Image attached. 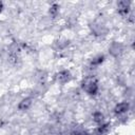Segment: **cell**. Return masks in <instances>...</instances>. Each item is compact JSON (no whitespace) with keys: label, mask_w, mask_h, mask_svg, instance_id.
Masks as SVG:
<instances>
[{"label":"cell","mask_w":135,"mask_h":135,"mask_svg":"<svg viewBox=\"0 0 135 135\" xmlns=\"http://www.w3.org/2000/svg\"><path fill=\"white\" fill-rule=\"evenodd\" d=\"M103 61H104V56H103V55H98V56L94 57V58L91 60L90 65H91L92 68H96V66H99Z\"/></svg>","instance_id":"7"},{"label":"cell","mask_w":135,"mask_h":135,"mask_svg":"<svg viewBox=\"0 0 135 135\" xmlns=\"http://www.w3.org/2000/svg\"><path fill=\"white\" fill-rule=\"evenodd\" d=\"M49 13H50V15H51L53 18H54V17H56V16L58 15V13H59V5H58V4H56V3H54V4L50 7Z\"/></svg>","instance_id":"9"},{"label":"cell","mask_w":135,"mask_h":135,"mask_svg":"<svg viewBox=\"0 0 135 135\" xmlns=\"http://www.w3.org/2000/svg\"><path fill=\"white\" fill-rule=\"evenodd\" d=\"M93 120L97 124H102L103 123V115L100 112H95L93 114Z\"/></svg>","instance_id":"8"},{"label":"cell","mask_w":135,"mask_h":135,"mask_svg":"<svg viewBox=\"0 0 135 135\" xmlns=\"http://www.w3.org/2000/svg\"><path fill=\"white\" fill-rule=\"evenodd\" d=\"M122 51H123V49H122V45H121L120 43L115 42V43H113V44L110 46V52H111V54H112L113 56H119Z\"/></svg>","instance_id":"5"},{"label":"cell","mask_w":135,"mask_h":135,"mask_svg":"<svg viewBox=\"0 0 135 135\" xmlns=\"http://www.w3.org/2000/svg\"><path fill=\"white\" fill-rule=\"evenodd\" d=\"M2 9H3V3H2V2H0V14H1Z\"/></svg>","instance_id":"10"},{"label":"cell","mask_w":135,"mask_h":135,"mask_svg":"<svg viewBox=\"0 0 135 135\" xmlns=\"http://www.w3.org/2000/svg\"><path fill=\"white\" fill-rule=\"evenodd\" d=\"M117 7H118V13L121 16L127 17V16H129V14L131 12V2H129V1H119L117 3Z\"/></svg>","instance_id":"2"},{"label":"cell","mask_w":135,"mask_h":135,"mask_svg":"<svg viewBox=\"0 0 135 135\" xmlns=\"http://www.w3.org/2000/svg\"><path fill=\"white\" fill-rule=\"evenodd\" d=\"M81 88L83 89V91L91 95V96H95L97 93H98V81L96 79V77L94 76H88L85 77L82 82H81Z\"/></svg>","instance_id":"1"},{"label":"cell","mask_w":135,"mask_h":135,"mask_svg":"<svg viewBox=\"0 0 135 135\" xmlns=\"http://www.w3.org/2000/svg\"><path fill=\"white\" fill-rule=\"evenodd\" d=\"M71 79V73L66 70L60 71L59 73L56 74V80L60 83H65Z\"/></svg>","instance_id":"4"},{"label":"cell","mask_w":135,"mask_h":135,"mask_svg":"<svg viewBox=\"0 0 135 135\" xmlns=\"http://www.w3.org/2000/svg\"><path fill=\"white\" fill-rule=\"evenodd\" d=\"M129 108H130L129 102L122 101V102H119V103L116 104V107L114 108V112H115L116 115H122V114H124L129 111Z\"/></svg>","instance_id":"3"},{"label":"cell","mask_w":135,"mask_h":135,"mask_svg":"<svg viewBox=\"0 0 135 135\" xmlns=\"http://www.w3.org/2000/svg\"><path fill=\"white\" fill-rule=\"evenodd\" d=\"M32 105V99L31 98H24L18 103V109L20 111H25Z\"/></svg>","instance_id":"6"}]
</instances>
